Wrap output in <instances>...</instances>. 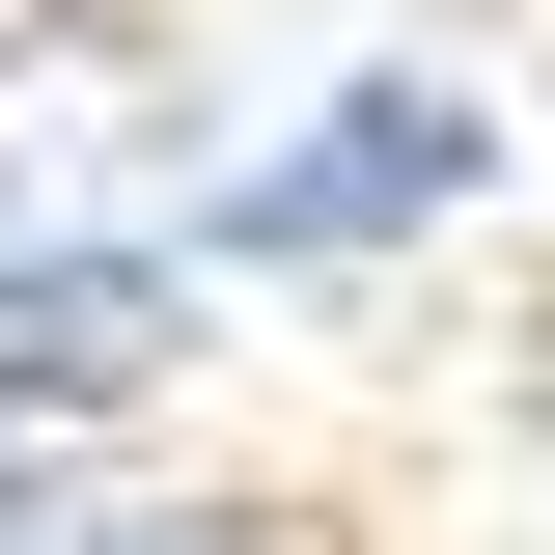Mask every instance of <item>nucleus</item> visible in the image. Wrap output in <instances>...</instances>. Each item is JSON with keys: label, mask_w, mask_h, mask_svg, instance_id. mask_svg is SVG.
<instances>
[{"label": "nucleus", "mask_w": 555, "mask_h": 555, "mask_svg": "<svg viewBox=\"0 0 555 555\" xmlns=\"http://www.w3.org/2000/svg\"><path fill=\"white\" fill-rule=\"evenodd\" d=\"M83 361H112V278H28L0 306V389H83Z\"/></svg>", "instance_id": "f257e3e1"}]
</instances>
